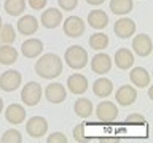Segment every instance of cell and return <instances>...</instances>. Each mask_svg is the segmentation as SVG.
<instances>
[{
    "mask_svg": "<svg viewBox=\"0 0 153 143\" xmlns=\"http://www.w3.org/2000/svg\"><path fill=\"white\" fill-rule=\"evenodd\" d=\"M64 60L67 67L74 70H81L88 65V60H89V56H88V51L85 49L83 46L80 45H72L65 49L64 52Z\"/></svg>",
    "mask_w": 153,
    "mask_h": 143,
    "instance_id": "cell-2",
    "label": "cell"
},
{
    "mask_svg": "<svg viewBox=\"0 0 153 143\" xmlns=\"http://www.w3.org/2000/svg\"><path fill=\"white\" fill-rule=\"evenodd\" d=\"M40 24L45 29H56L62 24V11L57 8H48L42 13Z\"/></svg>",
    "mask_w": 153,
    "mask_h": 143,
    "instance_id": "cell-14",
    "label": "cell"
},
{
    "mask_svg": "<svg viewBox=\"0 0 153 143\" xmlns=\"http://www.w3.org/2000/svg\"><path fill=\"white\" fill-rule=\"evenodd\" d=\"M57 3H59V8L64 11H74L78 5V0H57Z\"/></svg>",
    "mask_w": 153,
    "mask_h": 143,
    "instance_id": "cell-32",
    "label": "cell"
},
{
    "mask_svg": "<svg viewBox=\"0 0 153 143\" xmlns=\"http://www.w3.org/2000/svg\"><path fill=\"white\" fill-rule=\"evenodd\" d=\"M88 24L96 30H102L108 26V14L104 10H91L88 14Z\"/></svg>",
    "mask_w": 153,
    "mask_h": 143,
    "instance_id": "cell-19",
    "label": "cell"
},
{
    "mask_svg": "<svg viewBox=\"0 0 153 143\" xmlns=\"http://www.w3.org/2000/svg\"><path fill=\"white\" fill-rule=\"evenodd\" d=\"M147 119L140 113H131L126 116V124H145Z\"/></svg>",
    "mask_w": 153,
    "mask_h": 143,
    "instance_id": "cell-31",
    "label": "cell"
},
{
    "mask_svg": "<svg viewBox=\"0 0 153 143\" xmlns=\"http://www.w3.org/2000/svg\"><path fill=\"white\" fill-rule=\"evenodd\" d=\"M113 32L115 35L121 40H128L131 38L134 33H136V22L129 18H124L121 16L118 21H115V26H113Z\"/></svg>",
    "mask_w": 153,
    "mask_h": 143,
    "instance_id": "cell-9",
    "label": "cell"
},
{
    "mask_svg": "<svg viewBox=\"0 0 153 143\" xmlns=\"http://www.w3.org/2000/svg\"><path fill=\"white\" fill-rule=\"evenodd\" d=\"M16 27L21 35H33L38 30V19L32 14H24L19 18Z\"/></svg>",
    "mask_w": 153,
    "mask_h": 143,
    "instance_id": "cell-17",
    "label": "cell"
},
{
    "mask_svg": "<svg viewBox=\"0 0 153 143\" xmlns=\"http://www.w3.org/2000/svg\"><path fill=\"white\" fill-rule=\"evenodd\" d=\"M42 86L37 83V81H29L26 83V86H22L21 89V100L24 105L27 107H35L37 103H40L42 100Z\"/></svg>",
    "mask_w": 153,
    "mask_h": 143,
    "instance_id": "cell-3",
    "label": "cell"
},
{
    "mask_svg": "<svg viewBox=\"0 0 153 143\" xmlns=\"http://www.w3.org/2000/svg\"><path fill=\"white\" fill-rule=\"evenodd\" d=\"M5 119L10 124H22L26 121V108L19 103H11L5 110Z\"/></svg>",
    "mask_w": 153,
    "mask_h": 143,
    "instance_id": "cell-18",
    "label": "cell"
},
{
    "mask_svg": "<svg viewBox=\"0 0 153 143\" xmlns=\"http://www.w3.org/2000/svg\"><path fill=\"white\" fill-rule=\"evenodd\" d=\"M74 110H75L76 116L86 119V118H89L91 114L94 113V105H93V102H91L89 99L80 97V99H76V102L74 105Z\"/></svg>",
    "mask_w": 153,
    "mask_h": 143,
    "instance_id": "cell-22",
    "label": "cell"
},
{
    "mask_svg": "<svg viewBox=\"0 0 153 143\" xmlns=\"http://www.w3.org/2000/svg\"><path fill=\"white\" fill-rule=\"evenodd\" d=\"M112 64H113L112 57L100 51L96 56H93V59H91V70H93L94 73L104 76L105 73H108V72L112 70Z\"/></svg>",
    "mask_w": 153,
    "mask_h": 143,
    "instance_id": "cell-10",
    "label": "cell"
},
{
    "mask_svg": "<svg viewBox=\"0 0 153 143\" xmlns=\"http://www.w3.org/2000/svg\"><path fill=\"white\" fill-rule=\"evenodd\" d=\"M67 142L69 140H67L65 133H62V132H53L46 138V143H67Z\"/></svg>",
    "mask_w": 153,
    "mask_h": 143,
    "instance_id": "cell-30",
    "label": "cell"
},
{
    "mask_svg": "<svg viewBox=\"0 0 153 143\" xmlns=\"http://www.w3.org/2000/svg\"><path fill=\"white\" fill-rule=\"evenodd\" d=\"M88 88H89V81L81 73H74V75L69 76V80H67V89L75 95L85 94L86 91H88Z\"/></svg>",
    "mask_w": 153,
    "mask_h": 143,
    "instance_id": "cell-12",
    "label": "cell"
},
{
    "mask_svg": "<svg viewBox=\"0 0 153 143\" xmlns=\"http://www.w3.org/2000/svg\"><path fill=\"white\" fill-rule=\"evenodd\" d=\"M0 142L2 143H22V135L18 129H8L0 137Z\"/></svg>",
    "mask_w": 153,
    "mask_h": 143,
    "instance_id": "cell-28",
    "label": "cell"
},
{
    "mask_svg": "<svg viewBox=\"0 0 153 143\" xmlns=\"http://www.w3.org/2000/svg\"><path fill=\"white\" fill-rule=\"evenodd\" d=\"M46 3H48V0H27V5L30 7L32 10H43L46 7Z\"/></svg>",
    "mask_w": 153,
    "mask_h": 143,
    "instance_id": "cell-33",
    "label": "cell"
},
{
    "mask_svg": "<svg viewBox=\"0 0 153 143\" xmlns=\"http://www.w3.org/2000/svg\"><path fill=\"white\" fill-rule=\"evenodd\" d=\"M16 40V30L10 24H2L0 26V46L2 45H11Z\"/></svg>",
    "mask_w": 153,
    "mask_h": 143,
    "instance_id": "cell-27",
    "label": "cell"
},
{
    "mask_svg": "<svg viewBox=\"0 0 153 143\" xmlns=\"http://www.w3.org/2000/svg\"><path fill=\"white\" fill-rule=\"evenodd\" d=\"M26 132L32 138H42L48 132V121L43 116H32L26 122Z\"/></svg>",
    "mask_w": 153,
    "mask_h": 143,
    "instance_id": "cell-5",
    "label": "cell"
},
{
    "mask_svg": "<svg viewBox=\"0 0 153 143\" xmlns=\"http://www.w3.org/2000/svg\"><path fill=\"white\" fill-rule=\"evenodd\" d=\"M132 51L140 57H147L153 51V41L152 37L147 33H139L132 38Z\"/></svg>",
    "mask_w": 153,
    "mask_h": 143,
    "instance_id": "cell-8",
    "label": "cell"
},
{
    "mask_svg": "<svg viewBox=\"0 0 153 143\" xmlns=\"http://www.w3.org/2000/svg\"><path fill=\"white\" fill-rule=\"evenodd\" d=\"M3 8L10 16H21L26 11V0H5Z\"/></svg>",
    "mask_w": 153,
    "mask_h": 143,
    "instance_id": "cell-25",
    "label": "cell"
},
{
    "mask_svg": "<svg viewBox=\"0 0 153 143\" xmlns=\"http://www.w3.org/2000/svg\"><path fill=\"white\" fill-rule=\"evenodd\" d=\"M94 113H96V116H97V119L100 122L110 124L118 118V107L113 102H110V100H102V102L96 107Z\"/></svg>",
    "mask_w": 153,
    "mask_h": 143,
    "instance_id": "cell-4",
    "label": "cell"
},
{
    "mask_svg": "<svg viewBox=\"0 0 153 143\" xmlns=\"http://www.w3.org/2000/svg\"><path fill=\"white\" fill-rule=\"evenodd\" d=\"M85 22L80 16H69L64 19V24H62V30L67 37L70 38H78L85 33Z\"/></svg>",
    "mask_w": 153,
    "mask_h": 143,
    "instance_id": "cell-7",
    "label": "cell"
},
{
    "mask_svg": "<svg viewBox=\"0 0 153 143\" xmlns=\"http://www.w3.org/2000/svg\"><path fill=\"white\" fill-rule=\"evenodd\" d=\"M21 52L27 59H35L43 52V41L38 38H27L21 45Z\"/></svg>",
    "mask_w": 153,
    "mask_h": 143,
    "instance_id": "cell-16",
    "label": "cell"
},
{
    "mask_svg": "<svg viewBox=\"0 0 153 143\" xmlns=\"http://www.w3.org/2000/svg\"><path fill=\"white\" fill-rule=\"evenodd\" d=\"M45 97L50 103H62L67 99V89L61 83H50L45 89Z\"/></svg>",
    "mask_w": 153,
    "mask_h": 143,
    "instance_id": "cell-13",
    "label": "cell"
},
{
    "mask_svg": "<svg viewBox=\"0 0 153 143\" xmlns=\"http://www.w3.org/2000/svg\"><path fill=\"white\" fill-rule=\"evenodd\" d=\"M108 46V37L102 32H96L89 37V48L94 51H104Z\"/></svg>",
    "mask_w": 153,
    "mask_h": 143,
    "instance_id": "cell-26",
    "label": "cell"
},
{
    "mask_svg": "<svg viewBox=\"0 0 153 143\" xmlns=\"http://www.w3.org/2000/svg\"><path fill=\"white\" fill-rule=\"evenodd\" d=\"M2 111H3V99L0 97V113H2Z\"/></svg>",
    "mask_w": 153,
    "mask_h": 143,
    "instance_id": "cell-35",
    "label": "cell"
},
{
    "mask_svg": "<svg viewBox=\"0 0 153 143\" xmlns=\"http://www.w3.org/2000/svg\"><path fill=\"white\" fill-rule=\"evenodd\" d=\"M110 11L118 16H126L128 13L132 11L134 2L132 0H110Z\"/></svg>",
    "mask_w": 153,
    "mask_h": 143,
    "instance_id": "cell-23",
    "label": "cell"
},
{
    "mask_svg": "<svg viewBox=\"0 0 153 143\" xmlns=\"http://www.w3.org/2000/svg\"><path fill=\"white\" fill-rule=\"evenodd\" d=\"M85 126H86V122H81L78 124L75 129H74V138H75V142H88V138H86L85 135Z\"/></svg>",
    "mask_w": 153,
    "mask_h": 143,
    "instance_id": "cell-29",
    "label": "cell"
},
{
    "mask_svg": "<svg viewBox=\"0 0 153 143\" xmlns=\"http://www.w3.org/2000/svg\"><path fill=\"white\" fill-rule=\"evenodd\" d=\"M22 83V75L18 70H5L0 75V89L5 92H13Z\"/></svg>",
    "mask_w": 153,
    "mask_h": 143,
    "instance_id": "cell-6",
    "label": "cell"
},
{
    "mask_svg": "<svg viewBox=\"0 0 153 143\" xmlns=\"http://www.w3.org/2000/svg\"><path fill=\"white\" fill-rule=\"evenodd\" d=\"M18 60V49L11 45H2L0 46V64L2 65H11Z\"/></svg>",
    "mask_w": 153,
    "mask_h": 143,
    "instance_id": "cell-24",
    "label": "cell"
},
{
    "mask_svg": "<svg viewBox=\"0 0 153 143\" xmlns=\"http://www.w3.org/2000/svg\"><path fill=\"white\" fill-rule=\"evenodd\" d=\"M93 92H94L96 97H100V99L108 97V95L113 92V83L108 78L100 76V78H97L93 83Z\"/></svg>",
    "mask_w": 153,
    "mask_h": 143,
    "instance_id": "cell-21",
    "label": "cell"
},
{
    "mask_svg": "<svg viewBox=\"0 0 153 143\" xmlns=\"http://www.w3.org/2000/svg\"><path fill=\"white\" fill-rule=\"evenodd\" d=\"M115 100H117L121 107H129V105H132L137 100L136 88H134V86H128V84L120 86L117 89V92H115Z\"/></svg>",
    "mask_w": 153,
    "mask_h": 143,
    "instance_id": "cell-11",
    "label": "cell"
},
{
    "mask_svg": "<svg viewBox=\"0 0 153 143\" xmlns=\"http://www.w3.org/2000/svg\"><path fill=\"white\" fill-rule=\"evenodd\" d=\"M64 64L62 59L54 52H46L35 62V72L43 80H54L62 73Z\"/></svg>",
    "mask_w": 153,
    "mask_h": 143,
    "instance_id": "cell-1",
    "label": "cell"
},
{
    "mask_svg": "<svg viewBox=\"0 0 153 143\" xmlns=\"http://www.w3.org/2000/svg\"><path fill=\"white\" fill-rule=\"evenodd\" d=\"M105 0H86V3L91 5V7H99V5H102Z\"/></svg>",
    "mask_w": 153,
    "mask_h": 143,
    "instance_id": "cell-34",
    "label": "cell"
},
{
    "mask_svg": "<svg viewBox=\"0 0 153 143\" xmlns=\"http://www.w3.org/2000/svg\"><path fill=\"white\" fill-rule=\"evenodd\" d=\"M115 65L120 70H128L134 65V54L132 51H129L128 48H120L115 52Z\"/></svg>",
    "mask_w": 153,
    "mask_h": 143,
    "instance_id": "cell-20",
    "label": "cell"
},
{
    "mask_svg": "<svg viewBox=\"0 0 153 143\" xmlns=\"http://www.w3.org/2000/svg\"><path fill=\"white\" fill-rule=\"evenodd\" d=\"M2 24H3V22H2V16H0V26H2Z\"/></svg>",
    "mask_w": 153,
    "mask_h": 143,
    "instance_id": "cell-37",
    "label": "cell"
},
{
    "mask_svg": "<svg viewBox=\"0 0 153 143\" xmlns=\"http://www.w3.org/2000/svg\"><path fill=\"white\" fill-rule=\"evenodd\" d=\"M148 97H153V89L150 88V91H148Z\"/></svg>",
    "mask_w": 153,
    "mask_h": 143,
    "instance_id": "cell-36",
    "label": "cell"
},
{
    "mask_svg": "<svg viewBox=\"0 0 153 143\" xmlns=\"http://www.w3.org/2000/svg\"><path fill=\"white\" fill-rule=\"evenodd\" d=\"M129 80H131V83L139 89L148 88L152 83L150 73H148V70L143 69V67H134L131 70V73H129Z\"/></svg>",
    "mask_w": 153,
    "mask_h": 143,
    "instance_id": "cell-15",
    "label": "cell"
}]
</instances>
